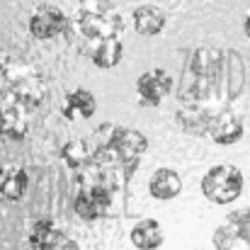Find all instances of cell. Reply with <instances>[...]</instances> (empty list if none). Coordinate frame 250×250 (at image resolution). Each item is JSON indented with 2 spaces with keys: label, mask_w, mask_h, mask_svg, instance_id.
Instances as JSON below:
<instances>
[{
  "label": "cell",
  "mask_w": 250,
  "mask_h": 250,
  "mask_svg": "<svg viewBox=\"0 0 250 250\" xmlns=\"http://www.w3.org/2000/svg\"><path fill=\"white\" fill-rule=\"evenodd\" d=\"M166 12L158 7V5H139L134 12H131V24L139 34L144 37H156L166 29Z\"/></svg>",
  "instance_id": "obj_15"
},
{
  "label": "cell",
  "mask_w": 250,
  "mask_h": 250,
  "mask_svg": "<svg viewBox=\"0 0 250 250\" xmlns=\"http://www.w3.org/2000/svg\"><path fill=\"white\" fill-rule=\"evenodd\" d=\"M29 248L32 250H59L66 243V236L51 219H39L29 231Z\"/></svg>",
  "instance_id": "obj_14"
},
{
  "label": "cell",
  "mask_w": 250,
  "mask_h": 250,
  "mask_svg": "<svg viewBox=\"0 0 250 250\" xmlns=\"http://www.w3.org/2000/svg\"><path fill=\"white\" fill-rule=\"evenodd\" d=\"M246 134V126H243V119L231 112V109H221V112H214L211 114V122H209V129H207V136L219 144V146H233L243 139Z\"/></svg>",
  "instance_id": "obj_8"
},
{
  "label": "cell",
  "mask_w": 250,
  "mask_h": 250,
  "mask_svg": "<svg viewBox=\"0 0 250 250\" xmlns=\"http://www.w3.org/2000/svg\"><path fill=\"white\" fill-rule=\"evenodd\" d=\"M59 250H83V248H78L76 243H71V241H66V243H63V246H61V248H59Z\"/></svg>",
  "instance_id": "obj_23"
},
{
  "label": "cell",
  "mask_w": 250,
  "mask_h": 250,
  "mask_svg": "<svg viewBox=\"0 0 250 250\" xmlns=\"http://www.w3.org/2000/svg\"><path fill=\"white\" fill-rule=\"evenodd\" d=\"M46 97L49 87L44 76L24 61H12L0 78V139L22 141Z\"/></svg>",
  "instance_id": "obj_1"
},
{
  "label": "cell",
  "mask_w": 250,
  "mask_h": 250,
  "mask_svg": "<svg viewBox=\"0 0 250 250\" xmlns=\"http://www.w3.org/2000/svg\"><path fill=\"white\" fill-rule=\"evenodd\" d=\"M243 192V172L231 163L209 167L202 177V194L211 204H231Z\"/></svg>",
  "instance_id": "obj_3"
},
{
  "label": "cell",
  "mask_w": 250,
  "mask_h": 250,
  "mask_svg": "<svg viewBox=\"0 0 250 250\" xmlns=\"http://www.w3.org/2000/svg\"><path fill=\"white\" fill-rule=\"evenodd\" d=\"M27 187H29V175L24 167L15 163L0 166V199L20 202L27 194Z\"/></svg>",
  "instance_id": "obj_11"
},
{
  "label": "cell",
  "mask_w": 250,
  "mask_h": 250,
  "mask_svg": "<svg viewBox=\"0 0 250 250\" xmlns=\"http://www.w3.org/2000/svg\"><path fill=\"white\" fill-rule=\"evenodd\" d=\"M102 151L114 158L119 166H126L129 170L141 161V156L148 151V139L136 131V129H126V126H109L107 129V139Z\"/></svg>",
  "instance_id": "obj_4"
},
{
  "label": "cell",
  "mask_w": 250,
  "mask_h": 250,
  "mask_svg": "<svg viewBox=\"0 0 250 250\" xmlns=\"http://www.w3.org/2000/svg\"><path fill=\"white\" fill-rule=\"evenodd\" d=\"M85 54L97 68H114L124 56V44L122 39L92 42V44H85Z\"/></svg>",
  "instance_id": "obj_16"
},
{
  "label": "cell",
  "mask_w": 250,
  "mask_h": 250,
  "mask_svg": "<svg viewBox=\"0 0 250 250\" xmlns=\"http://www.w3.org/2000/svg\"><path fill=\"white\" fill-rule=\"evenodd\" d=\"M148 192H151L153 199H161V202L175 199L182 192V177H180V172H175L172 167H158L151 175V180H148Z\"/></svg>",
  "instance_id": "obj_13"
},
{
  "label": "cell",
  "mask_w": 250,
  "mask_h": 250,
  "mask_svg": "<svg viewBox=\"0 0 250 250\" xmlns=\"http://www.w3.org/2000/svg\"><path fill=\"white\" fill-rule=\"evenodd\" d=\"M170 90H172V78L163 68H151L141 73L136 81V97L141 104H148V107L161 104L170 95Z\"/></svg>",
  "instance_id": "obj_9"
},
{
  "label": "cell",
  "mask_w": 250,
  "mask_h": 250,
  "mask_svg": "<svg viewBox=\"0 0 250 250\" xmlns=\"http://www.w3.org/2000/svg\"><path fill=\"white\" fill-rule=\"evenodd\" d=\"M73 24H76V32L85 39V44L122 39V32H124V17L109 7H83L78 10Z\"/></svg>",
  "instance_id": "obj_2"
},
{
  "label": "cell",
  "mask_w": 250,
  "mask_h": 250,
  "mask_svg": "<svg viewBox=\"0 0 250 250\" xmlns=\"http://www.w3.org/2000/svg\"><path fill=\"white\" fill-rule=\"evenodd\" d=\"M27 29L34 39H42V42L56 39L59 34H63L68 29V17L56 5H37L29 15Z\"/></svg>",
  "instance_id": "obj_6"
},
{
  "label": "cell",
  "mask_w": 250,
  "mask_h": 250,
  "mask_svg": "<svg viewBox=\"0 0 250 250\" xmlns=\"http://www.w3.org/2000/svg\"><path fill=\"white\" fill-rule=\"evenodd\" d=\"M85 7H104V2L107 0H81Z\"/></svg>",
  "instance_id": "obj_21"
},
{
  "label": "cell",
  "mask_w": 250,
  "mask_h": 250,
  "mask_svg": "<svg viewBox=\"0 0 250 250\" xmlns=\"http://www.w3.org/2000/svg\"><path fill=\"white\" fill-rule=\"evenodd\" d=\"M209 122H211V114L199 104H185L177 112V124L189 134H207Z\"/></svg>",
  "instance_id": "obj_18"
},
{
  "label": "cell",
  "mask_w": 250,
  "mask_h": 250,
  "mask_svg": "<svg viewBox=\"0 0 250 250\" xmlns=\"http://www.w3.org/2000/svg\"><path fill=\"white\" fill-rule=\"evenodd\" d=\"M112 207V189L104 185H90L81 189L73 199V211L83 221H97L102 219Z\"/></svg>",
  "instance_id": "obj_7"
},
{
  "label": "cell",
  "mask_w": 250,
  "mask_h": 250,
  "mask_svg": "<svg viewBox=\"0 0 250 250\" xmlns=\"http://www.w3.org/2000/svg\"><path fill=\"white\" fill-rule=\"evenodd\" d=\"M10 63H12V59H10V54L5 51V49H0V78L7 73V68H10Z\"/></svg>",
  "instance_id": "obj_20"
},
{
  "label": "cell",
  "mask_w": 250,
  "mask_h": 250,
  "mask_svg": "<svg viewBox=\"0 0 250 250\" xmlns=\"http://www.w3.org/2000/svg\"><path fill=\"white\" fill-rule=\"evenodd\" d=\"M97 109V100L90 90L85 87H76L66 95L63 100V107H61V114L68 119V122H85L95 114Z\"/></svg>",
  "instance_id": "obj_12"
},
{
  "label": "cell",
  "mask_w": 250,
  "mask_h": 250,
  "mask_svg": "<svg viewBox=\"0 0 250 250\" xmlns=\"http://www.w3.org/2000/svg\"><path fill=\"white\" fill-rule=\"evenodd\" d=\"M221 61H224V54L219 49H211V46L197 49L189 59V73L194 76V83L214 85L221 71Z\"/></svg>",
  "instance_id": "obj_10"
},
{
  "label": "cell",
  "mask_w": 250,
  "mask_h": 250,
  "mask_svg": "<svg viewBox=\"0 0 250 250\" xmlns=\"http://www.w3.org/2000/svg\"><path fill=\"white\" fill-rule=\"evenodd\" d=\"M211 243L216 250H250V207L229 211L216 226Z\"/></svg>",
  "instance_id": "obj_5"
},
{
  "label": "cell",
  "mask_w": 250,
  "mask_h": 250,
  "mask_svg": "<svg viewBox=\"0 0 250 250\" xmlns=\"http://www.w3.org/2000/svg\"><path fill=\"white\" fill-rule=\"evenodd\" d=\"M97 153H100V148L90 146V141H87V139H73V141H68V144L63 146V151H61V156H63L66 166L73 167V170L87 166Z\"/></svg>",
  "instance_id": "obj_19"
},
{
  "label": "cell",
  "mask_w": 250,
  "mask_h": 250,
  "mask_svg": "<svg viewBox=\"0 0 250 250\" xmlns=\"http://www.w3.org/2000/svg\"><path fill=\"white\" fill-rule=\"evenodd\" d=\"M129 238H131L134 248L158 250L163 246V241H166V233H163V226H161L156 219H141L139 224H134Z\"/></svg>",
  "instance_id": "obj_17"
},
{
  "label": "cell",
  "mask_w": 250,
  "mask_h": 250,
  "mask_svg": "<svg viewBox=\"0 0 250 250\" xmlns=\"http://www.w3.org/2000/svg\"><path fill=\"white\" fill-rule=\"evenodd\" d=\"M243 32H246V37L250 39V10L246 12V17H243Z\"/></svg>",
  "instance_id": "obj_22"
}]
</instances>
